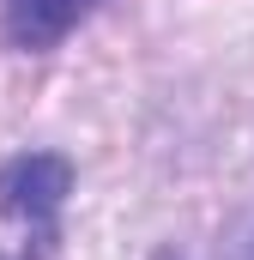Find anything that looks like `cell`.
I'll use <instances>...</instances> for the list:
<instances>
[{
    "mask_svg": "<svg viewBox=\"0 0 254 260\" xmlns=\"http://www.w3.org/2000/svg\"><path fill=\"white\" fill-rule=\"evenodd\" d=\"M73 157L61 151H18L0 164V218L24 230L18 248L0 260H55L61 254V212L73 200Z\"/></svg>",
    "mask_w": 254,
    "mask_h": 260,
    "instance_id": "1",
    "label": "cell"
},
{
    "mask_svg": "<svg viewBox=\"0 0 254 260\" xmlns=\"http://www.w3.org/2000/svg\"><path fill=\"white\" fill-rule=\"evenodd\" d=\"M103 0H0V37L18 55H49L97 12Z\"/></svg>",
    "mask_w": 254,
    "mask_h": 260,
    "instance_id": "2",
    "label": "cell"
},
{
    "mask_svg": "<svg viewBox=\"0 0 254 260\" xmlns=\"http://www.w3.org/2000/svg\"><path fill=\"white\" fill-rule=\"evenodd\" d=\"M224 260H254V230H248V236H242V242H236V248H230Z\"/></svg>",
    "mask_w": 254,
    "mask_h": 260,
    "instance_id": "3",
    "label": "cell"
}]
</instances>
